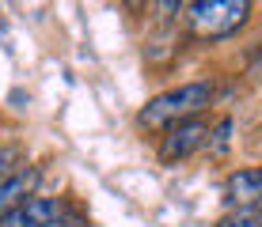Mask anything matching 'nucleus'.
I'll return each instance as SVG.
<instances>
[{"mask_svg":"<svg viewBox=\"0 0 262 227\" xmlns=\"http://www.w3.org/2000/svg\"><path fill=\"white\" fill-rule=\"evenodd\" d=\"M221 227H262V208H239V212H232V216H224Z\"/></svg>","mask_w":262,"mask_h":227,"instance_id":"obj_7","label":"nucleus"},{"mask_svg":"<svg viewBox=\"0 0 262 227\" xmlns=\"http://www.w3.org/2000/svg\"><path fill=\"white\" fill-rule=\"evenodd\" d=\"M34 182H38V170H34V167L15 170V174H8L4 182H0V220H4L8 212H15L23 201H31Z\"/></svg>","mask_w":262,"mask_h":227,"instance_id":"obj_6","label":"nucleus"},{"mask_svg":"<svg viewBox=\"0 0 262 227\" xmlns=\"http://www.w3.org/2000/svg\"><path fill=\"white\" fill-rule=\"evenodd\" d=\"M224 197L232 208H255L262 205V163L258 167H243L224 182Z\"/></svg>","mask_w":262,"mask_h":227,"instance_id":"obj_5","label":"nucleus"},{"mask_svg":"<svg viewBox=\"0 0 262 227\" xmlns=\"http://www.w3.org/2000/svg\"><path fill=\"white\" fill-rule=\"evenodd\" d=\"M61 220V201L57 197H31L15 212H8L0 227H57Z\"/></svg>","mask_w":262,"mask_h":227,"instance_id":"obj_4","label":"nucleus"},{"mask_svg":"<svg viewBox=\"0 0 262 227\" xmlns=\"http://www.w3.org/2000/svg\"><path fill=\"white\" fill-rule=\"evenodd\" d=\"M12 159H15L12 148H0V182H4L8 174H15V170H12Z\"/></svg>","mask_w":262,"mask_h":227,"instance_id":"obj_9","label":"nucleus"},{"mask_svg":"<svg viewBox=\"0 0 262 227\" xmlns=\"http://www.w3.org/2000/svg\"><path fill=\"white\" fill-rule=\"evenodd\" d=\"M228 133H232V121H228V117H224V121H216V129H209L205 148H209L213 156H224V148H228Z\"/></svg>","mask_w":262,"mask_h":227,"instance_id":"obj_8","label":"nucleus"},{"mask_svg":"<svg viewBox=\"0 0 262 227\" xmlns=\"http://www.w3.org/2000/svg\"><path fill=\"white\" fill-rule=\"evenodd\" d=\"M186 19L198 38H228L251 19L247 0H194L186 4Z\"/></svg>","mask_w":262,"mask_h":227,"instance_id":"obj_2","label":"nucleus"},{"mask_svg":"<svg viewBox=\"0 0 262 227\" xmlns=\"http://www.w3.org/2000/svg\"><path fill=\"white\" fill-rule=\"evenodd\" d=\"M205 140H209V125H205L202 117L179 121V125H171V129L164 133V140H160V159L164 163H179V159L194 156Z\"/></svg>","mask_w":262,"mask_h":227,"instance_id":"obj_3","label":"nucleus"},{"mask_svg":"<svg viewBox=\"0 0 262 227\" xmlns=\"http://www.w3.org/2000/svg\"><path fill=\"white\" fill-rule=\"evenodd\" d=\"M213 103V84L209 80H186V84L171 87V91H160L152 95L148 103L141 106L137 114V125L141 129H171L179 121H190V117H202V110Z\"/></svg>","mask_w":262,"mask_h":227,"instance_id":"obj_1","label":"nucleus"}]
</instances>
